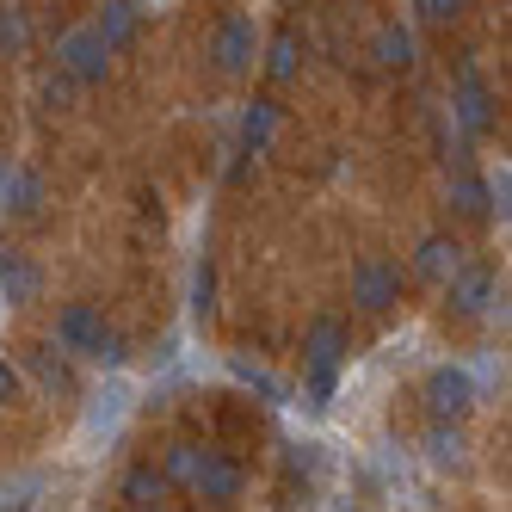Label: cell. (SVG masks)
Listing matches in <instances>:
<instances>
[{
  "label": "cell",
  "instance_id": "cell-1",
  "mask_svg": "<svg viewBox=\"0 0 512 512\" xmlns=\"http://www.w3.org/2000/svg\"><path fill=\"white\" fill-rule=\"evenodd\" d=\"M56 68L68 81H81V87H99L105 75H112V44H105L93 25H68L56 38Z\"/></svg>",
  "mask_w": 512,
  "mask_h": 512
},
{
  "label": "cell",
  "instance_id": "cell-2",
  "mask_svg": "<svg viewBox=\"0 0 512 512\" xmlns=\"http://www.w3.org/2000/svg\"><path fill=\"white\" fill-rule=\"evenodd\" d=\"M186 488H192L198 500H210V506H235L241 488H247V469H241L235 457H223V451H198Z\"/></svg>",
  "mask_w": 512,
  "mask_h": 512
},
{
  "label": "cell",
  "instance_id": "cell-3",
  "mask_svg": "<svg viewBox=\"0 0 512 512\" xmlns=\"http://www.w3.org/2000/svg\"><path fill=\"white\" fill-rule=\"evenodd\" d=\"M352 303H358L364 315L395 309V303H401V266H395V260H383V253L358 260V266H352Z\"/></svg>",
  "mask_w": 512,
  "mask_h": 512
},
{
  "label": "cell",
  "instance_id": "cell-4",
  "mask_svg": "<svg viewBox=\"0 0 512 512\" xmlns=\"http://www.w3.org/2000/svg\"><path fill=\"white\" fill-rule=\"evenodd\" d=\"M130 408H136V389H130L124 377H112L105 389H93V395H87L81 438H87V445H99V438H118V426L130 420Z\"/></svg>",
  "mask_w": 512,
  "mask_h": 512
},
{
  "label": "cell",
  "instance_id": "cell-5",
  "mask_svg": "<svg viewBox=\"0 0 512 512\" xmlns=\"http://www.w3.org/2000/svg\"><path fill=\"white\" fill-rule=\"evenodd\" d=\"M426 408H432V420H463L475 408V377L463 364H438L426 377Z\"/></svg>",
  "mask_w": 512,
  "mask_h": 512
},
{
  "label": "cell",
  "instance_id": "cell-6",
  "mask_svg": "<svg viewBox=\"0 0 512 512\" xmlns=\"http://www.w3.org/2000/svg\"><path fill=\"white\" fill-rule=\"evenodd\" d=\"M253 50H260V38H253V19L247 13H229L223 25H216V38H210V56L223 75H247L253 68Z\"/></svg>",
  "mask_w": 512,
  "mask_h": 512
},
{
  "label": "cell",
  "instance_id": "cell-7",
  "mask_svg": "<svg viewBox=\"0 0 512 512\" xmlns=\"http://www.w3.org/2000/svg\"><path fill=\"white\" fill-rule=\"evenodd\" d=\"M44 297V266L31 260V253H0V303L7 309H31Z\"/></svg>",
  "mask_w": 512,
  "mask_h": 512
},
{
  "label": "cell",
  "instance_id": "cell-8",
  "mask_svg": "<svg viewBox=\"0 0 512 512\" xmlns=\"http://www.w3.org/2000/svg\"><path fill=\"white\" fill-rule=\"evenodd\" d=\"M457 124L469 130V136H488L494 130V93H488V81L475 75V68L463 62V75H457Z\"/></svg>",
  "mask_w": 512,
  "mask_h": 512
},
{
  "label": "cell",
  "instance_id": "cell-9",
  "mask_svg": "<svg viewBox=\"0 0 512 512\" xmlns=\"http://www.w3.org/2000/svg\"><path fill=\"white\" fill-rule=\"evenodd\" d=\"M99 334H105V315H99L93 303H68V309L56 315V346L75 352V358H93Z\"/></svg>",
  "mask_w": 512,
  "mask_h": 512
},
{
  "label": "cell",
  "instance_id": "cell-10",
  "mask_svg": "<svg viewBox=\"0 0 512 512\" xmlns=\"http://www.w3.org/2000/svg\"><path fill=\"white\" fill-rule=\"evenodd\" d=\"M445 290H451V309H457V315H488V303H494V272L463 260V266L445 278Z\"/></svg>",
  "mask_w": 512,
  "mask_h": 512
},
{
  "label": "cell",
  "instance_id": "cell-11",
  "mask_svg": "<svg viewBox=\"0 0 512 512\" xmlns=\"http://www.w3.org/2000/svg\"><path fill=\"white\" fill-rule=\"evenodd\" d=\"M340 358H346V327L334 315H315L309 340H303V364H315V371H340Z\"/></svg>",
  "mask_w": 512,
  "mask_h": 512
},
{
  "label": "cell",
  "instance_id": "cell-12",
  "mask_svg": "<svg viewBox=\"0 0 512 512\" xmlns=\"http://www.w3.org/2000/svg\"><path fill=\"white\" fill-rule=\"evenodd\" d=\"M93 31L112 50H124V44H136V31H142V7H136V0H105L99 19H93Z\"/></svg>",
  "mask_w": 512,
  "mask_h": 512
},
{
  "label": "cell",
  "instance_id": "cell-13",
  "mask_svg": "<svg viewBox=\"0 0 512 512\" xmlns=\"http://www.w3.org/2000/svg\"><path fill=\"white\" fill-rule=\"evenodd\" d=\"M0 210L7 216H38L44 210V179L31 167H7V186H0Z\"/></svg>",
  "mask_w": 512,
  "mask_h": 512
},
{
  "label": "cell",
  "instance_id": "cell-14",
  "mask_svg": "<svg viewBox=\"0 0 512 512\" xmlns=\"http://www.w3.org/2000/svg\"><path fill=\"white\" fill-rule=\"evenodd\" d=\"M278 124H284L278 105H272V99H253L247 112H241V149H247V155H266L272 142H278Z\"/></svg>",
  "mask_w": 512,
  "mask_h": 512
},
{
  "label": "cell",
  "instance_id": "cell-15",
  "mask_svg": "<svg viewBox=\"0 0 512 512\" xmlns=\"http://www.w3.org/2000/svg\"><path fill=\"white\" fill-rule=\"evenodd\" d=\"M457 266H463V247H457V241H445V235L420 241V253H414V272H420V278H438V284H445Z\"/></svg>",
  "mask_w": 512,
  "mask_h": 512
},
{
  "label": "cell",
  "instance_id": "cell-16",
  "mask_svg": "<svg viewBox=\"0 0 512 512\" xmlns=\"http://www.w3.org/2000/svg\"><path fill=\"white\" fill-rule=\"evenodd\" d=\"M167 488H173V482H167L155 463H136V469L124 475V500H130V506H161Z\"/></svg>",
  "mask_w": 512,
  "mask_h": 512
},
{
  "label": "cell",
  "instance_id": "cell-17",
  "mask_svg": "<svg viewBox=\"0 0 512 512\" xmlns=\"http://www.w3.org/2000/svg\"><path fill=\"white\" fill-rule=\"evenodd\" d=\"M426 457H432L438 469H463V463H469V445H463V432H451L445 420H438V426L426 432Z\"/></svg>",
  "mask_w": 512,
  "mask_h": 512
},
{
  "label": "cell",
  "instance_id": "cell-18",
  "mask_svg": "<svg viewBox=\"0 0 512 512\" xmlns=\"http://www.w3.org/2000/svg\"><path fill=\"white\" fill-rule=\"evenodd\" d=\"M377 62L383 68H414V31L408 25H383L377 31Z\"/></svg>",
  "mask_w": 512,
  "mask_h": 512
},
{
  "label": "cell",
  "instance_id": "cell-19",
  "mask_svg": "<svg viewBox=\"0 0 512 512\" xmlns=\"http://www.w3.org/2000/svg\"><path fill=\"white\" fill-rule=\"evenodd\" d=\"M451 198H457V210H463V216H488V186H482L475 173H457Z\"/></svg>",
  "mask_w": 512,
  "mask_h": 512
},
{
  "label": "cell",
  "instance_id": "cell-20",
  "mask_svg": "<svg viewBox=\"0 0 512 512\" xmlns=\"http://www.w3.org/2000/svg\"><path fill=\"white\" fill-rule=\"evenodd\" d=\"M334 389H340V371H315V364H303V401L309 408H327Z\"/></svg>",
  "mask_w": 512,
  "mask_h": 512
},
{
  "label": "cell",
  "instance_id": "cell-21",
  "mask_svg": "<svg viewBox=\"0 0 512 512\" xmlns=\"http://www.w3.org/2000/svg\"><path fill=\"white\" fill-rule=\"evenodd\" d=\"M235 377H241V383H253V389H260L266 401H284V383H278L272 371H260V364H247V358H235Z\"/></svg>",
  "mask_w": 512,
  "mask_h": 512
},
{
  "label": "cell",
  "instance_id": "cell-22",
  "mask_svg": "<svg viewBox=\"0 0 512 512\" xmlns=\"http://www.w3.org/2000/svg\"><path fill=\"white\" fill-rule=\"evenodd\" d=\"M414 7H420V19H426V25H451V19L469 7V0H414Z\"/></svg>",
  "mask_w": 512,
  "mask_h": 512
},
{
  "label": "cell",
  "instance_id": "cell-23",
  "mask_svg": "<svg viewBox=\"0 0 512 512\" xmlns=\"http://www.w3.org/2000/svg\"><path fill=\"white\" fill-rule=\"evenodd\" d=\"M0 44H7V50H25V13H19V7H0Z\"/></svg>",
  "mask_w": 512,
  "mask_h": 512
},
{
  "label": "cell",
  "instance_id": "cell-24",
  "mask_svg": "<svg viewBox=\"0 0 512 512\" xmlns=\"http://www.w3.org/2000/svg\"><path fill=\"white\" fill-rule=\"evenodd\" d=\"M192 463H198V451H192V445H173V451H167V463H161V475H167V482H186Z\"/></svg>",
  "mask_w": 512,
  "mask_h": 512
},
{
  "label": "cell",
  "instance_id": "cell-25",
  "mask_svg": "<svg viewBox=\"0 0 512 512\" xmlns=\"http://www.w3.org/2000/svg\"><path fill=\"white\" fill-rule=\"evenodd\" d=\"M93 358H99V364H124V358H130L124 334H112V327H105V334H99V346H93Z\"/></svg>",
  "mask_w": 512,
  "mask_h": 512
},
{
  "label": "cell",
  "instance_id": "cell-26",
  "mask_svg": "<svg viewBox=\"0 0 512 512\" xmlns=\"http://www.w3.org/2000/svg\"><path fill=\"white\" fill-rule=\"evenodd\" d=\"M272 75H278V81L297 75V44H290V38H278V44H272Z\"/></svg>",
  "mask_w": 512,
  "mask_h": 512
},
{
  "label": "cell",
  "instance_id": "cell-27",
  "mask_svg": "<svg viewBox=\"0 0 512 512\" xmlns=\"http://www.w3.org/2000/svg\"><path fill=\"white\" fill-rule=\"evenodd\" d=\"M38 377H44L50 389H75V377H68V364H56V358H38Z\"/></svg>",
  "mask_w": 512,
  "mask_h": 512
},
{
  "label": "cell",
  "instance_id": "cell-28",
  "mask_svg": "<svg viewBox=\"0 0 512 512\" xmlns=\"http://www.w3.org/2000/svg\"><path fill=\"white\" fill-rule=\"evenodd\" d=\"M210 290H216V278H210V266H198V290H192V309L198 315H210Z\"/></svg>",
  "mask_w": 512,
  "mask_h": 512
},
{
  "label": "cell",
  "instance_id": "cell-29",
  "mask_svg": "<svg viewBox=\"0 0 512 512\" xmlns=\"http://www.w3.org/2000/svg\"><path fill=\"white\" fill-rule=\"evenodd\" d=\"M19 395V371H13V364L7 358H0V408H7V401Z\"/></svg>",
  "mask_w": 512,
  "mask_h": 512
},
{
  "label": "cell",
  "instance_id": "cell-30",
  "mask_svg": "<svg viewBox=\"0 0 512 512\" xmlns=\"http://www.w3.org/2000/svg\"><path fill=\"white\" fill-rule=\"evenodd\" d=\"M0 186H7V161H0Z\"/></svg>",
  "mask_w": 512,
  "mask_h": 512
},
{
  "label": "cell",
  "instance_id": "cell-31",
  "mask_svg": "<svg viewBox=\"0 0 512 512\" xmlns=\"http://www.w3.org/2000/svg\"><path fill=\"white\" fill-rule=\"evenodd\" d=\"M500 7H506V0H500Z\"/></svg>",
  "mask_w": 512,
  "mask_h": 512
}]
</instances>
